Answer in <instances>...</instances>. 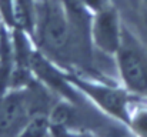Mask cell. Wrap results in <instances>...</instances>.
<instances>
[{
  "label": "cell",
  "instance_id": "cell-5",
  "mask_svg": "<svg viewBox=\"0 0 147 137\" xmlns=\"http://www.w3.org/2000/svg\"><path fill=\"white\" fill-rule=\"evenodd\" d=\"M123 22L119 10L111 4H106L103 9L93 13L90 22V43L94 50L107 57H114L121 43Z\"/></svg>",
  "mask_w": 147,
  "mask_h": 137
},
{
  "label": "cell",
  "instance_id": "cell-2",
  "mask_svg": "<svg viewBox=\"0 0 147 137\" xmlns=\"http://www.w3.org/2000/svg\"><path fill=\"white\" fill-rule=\"evenodd\" d=\"M67 77L70 83L84 96V99L103 114L127 124L129 109L134 99V94L126 90L123 86L92 80L84 76L67 73Z\"/></svg>",
  "mask_w": 147,
  "mask_h": 137
},
{
  "label": "cell",
  "instance_id": "cell-7",
  "mask_svg": "<svg viewBox=\"0 0 147 137\" xmlns=\"http://www.w3.org/2000/svg\"><path fill=\"white\" fill-rule=\"evenodd\" d=\"M134 96L127 117V126L136 137H147V101Z\"/></svg>",
  "mask_w": 147,
  "mask_h": 137
},
{
  "label": "cell",
  "instance_id": "cell-9",
  "mask_svg": "<svg viewBox=\"0 0 147 137\" xmlns=\"http://www.w3.org/2000/svg\"><path fill=\"white\" fill-rule=\"evenodd\" d=\"M96 137H136L129 126L120 120L106 116L93 132Z\"/></svg>",
  "mask_w": 147,
  "mask_h": 137
},
{
  "label": "cell",
  "instance_id": "cell-10",
  "mask_svg": "<svg viewBox=\"0 0 147 137\" xmlns=\"http://www.w3.org/2000/svg\"><path fill=\"white\" fill-rule=\"evenodd\" d=\"M51 137H96L89 130H73L64 127H51Z\"/></svg>",
  "mask_w": 147,
  "mask_h": 137
},
{
  "label": "cell",
  "instance_id": "cell-3",
  "mask_svg": "<svg viewBox=\"0 0 147 137\" xmlns=\"http://www.w3.org/2000/svg\"><path fill=\"white\" fill-rule=\"evenodd\" d=\"M114 61L121 86L134 96H147V51L126 26Z\"/></svg>",
  "mask_w": 147,
  "mask_h": 137
},
{
  "label": "cell",
  "instance_id": "cell-6",
  "mask_svg": "<svg viewBox=\"0 0 147 137\" xmlns=\"http://www.w3.org/2000/svg\"><path fill=\"white\" fill-rule=\"evenodd\" d=\"M37 0H11V30H20L33 39Z\"/></svg>",
  "mask_w": 147,
  "mask_h": 137
},
{
  "label": "cell",
  "instance_id": "cell-4",
  "mask_svg": "<svg viewBox=\"0 0 147 137\" xmlns=\"http://www.w3.org/2000/svg\"><path fill=\"white\" fill-rule=\"evenodd\" d=\"M39 94L29 86L0 93V137H17L34 113L40 111Z\"/></svg>",
  "mask_w": 147,
  "mask_h": 137
},
{
  "label": "cell",
  "instance_id": "cell-1",
  "mask_svg": "<svg viewBox=\"0 0 147 137\" xmlns=\"http://www.w3.org/2000/svg\"><path fill=\"white\" fill-rule=\"evenodd\" d=\"M79 39L63 0H37L33 42L45 56L53 61L67 60Z\"/></svg>",
  "mask_w": 147,
  "mask_h": 137
},
{
  "label": "cell",
  "instance_id": "cell-11",
  "mask_svg": "<svg viewBox=\"0 0 147 137\" xmlns=\"http://www.w3.org/2000/svg\"><path fill=\"white\" fill-rule=\"evenodd\" d=\"M84 9H87L92 14L98 11L100 9H103L106 4H109V0H77Z\"/></svg>",
  "mask_w": 147,
  "mask_h": 137
},
{
  "label": "cell",
  "instance_id": "cell-8",
  "mask_svg": "<svg viewBox=\"0 0 147 137\" xmlns=\"http://www.w3.org/2000/svg\"><path fill=\"white\" fill-rule=\"evenodd\" d=\"M17 137H51L47 113H34Z\"/></svg>",
  "mask_w": 147,
  "mask_h": 137
}]
</instances>
